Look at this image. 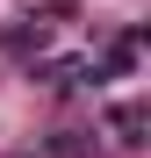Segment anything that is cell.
Listing matches in <instances>:
<instances>
[{"label":"cell","mask_w":151,"mask_h":158,"mask_svg":"<svg viewBox=\"0 0 151 158\" xmlns=\"http://www.w3.org/2000/svg\"><path fill=\"white\" fill-rule=\"evenodd\" d=\"M50 158H94V129H58L50 137Z\"/></svg>","instance_id":"4"},{"label":"cell","mask_w":151,"mask_h":158,"mask_svg":"<svg viewBox=\"0 0 151 158\" xmlns=\"http://www.w3.org/2000/svg\"><path fill=\"white\" fill-rule=\"evenodd\" d=\"M36 79H43V86H58V94H79V86H108V79H101V65L86 58V50H79V58H50V65H36Z\"/></svg>","instance_id":"1"},{"label":"cell","mask_w":151,"mask_h":158,"mask_svg":"<svg viewBox=\"0 0 151 158\" xmlns=\"http://www.w3.org/2000/svg\"><path fill=\"white\" fill-rule=\"evenodd\" d=\"M137 58H144V29H122L108 50H94V65H101V79H122V72H137Z\"/></svg>","instance_id":"2"},{"label":"cell","mask_w":151,"mask_h":158,"mask_svg":"<svg viewBox=\"0 0 151 158\" xmlns=\"http://www.w3.org/2000/svg\"><path fill=\"white\" fill-rule=\"evenodd\" d=\"M144 129H151V115L137 108V101H122V108L108 115V137H115L122 151H144Z\"/></svg>","instance_id":"3"}]
</instances>
